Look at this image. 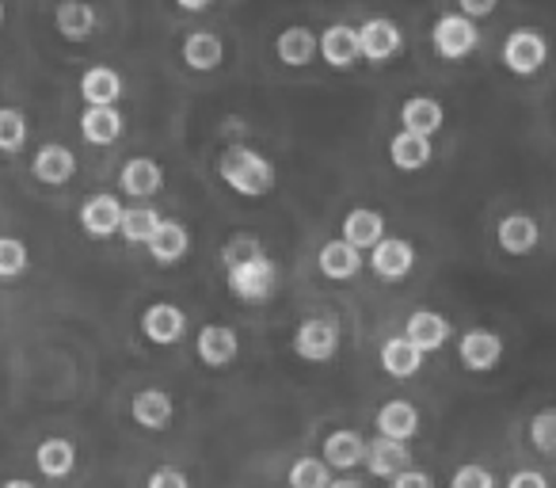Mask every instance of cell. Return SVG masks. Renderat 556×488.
Returning <instances> with one entry per match:
<instances>
[{"mask_svg":"<svg viewBox=\"0 0 556 488\" xmlns=\"http://www.w3.org/2000/svg\"><path fill=\"white\" fill-rule=\"evenodd\" d=\"M419 366H424V351L412 348L404 336H393V340L381 343V371H386L389 378L408 381L419 374Z\"/></svg>","mask_w":556,"mask_h":488,"instance_id":"obj_30","label":"cell"},{"mask_svg":"<svg viewBox=\"0 0 556 488\" xmlns=\"http://www.w3.org/2000/svg\"><path fill=\"white\" fill-rule=\"evenodd\" d=\"M123 191L130 199H153L164 187V168L153 161V157H134V161L123 164V176H118Z\"/></svg>","mask_w":556,"mask_h":488,"instance_id":"obj_19","label":"cell"},{"mask_svg":"<svg viewBox=\"0 0 556 488\" xmlns=\"http://www.w3.org/2000/svg\"><path fill=\"white\" fill-rule=\"evenodd\" d=\"M370 267L381 283H401L416 267V249L404 237H381L370 249Z\"/></svg>","mask_w":556,"mask_h":488,"instance_id":"obj_7","label":"cell"},{"mask_svg":"<svg viewBox=\"0 0 556 488\" xmlns=\"http://www.w3.org/2000/svg\"><path fill=\"white\" fill-rule=\"evenodd\" d=\"M184 62L194 73H210L225 62V42L214 32H191L184 39Z\"/></svg>","mask_w":556,"mask_h":488,"instance_id":"obj_31","label":"cell"},{"mask_svg":"<svg viewBox=\"0 0 556 488\" xmlns=\"http://www.w3.org/2000/svg\"><path fill=\"white\" fill-rule=\"evenodd\" d=\"M275 54L282 65H290V70H302V65H309L313 58H317V35L309 32V27H287V32L275 39Z\"/></svg>","mask_w":556,"mask_h":488,"instance_id":"obj_32","label":"cell"},{"mask_svg":"<svg viewBox=\"0 0 556 488\" xmlns=\"http://www.w3.org/2000/svg\"><path fill=\"white\" fill-rule=\"evenodd\" d=\"M290 488H328L332 485V470L325 465V458H298L287 473Z\"/></svg>","mask_w":556,"mask_h":488,"instance_id":"obj_34","label":"cell"},{"mask_svg":"<svg viewBox=\"0 0 556 488\" xmlns=\"http://www.w3.org/2000/svg\"><path fill=\"white\" fill-rule=\"evenodd\" d=\"M530 442L541 454H556V409H541L530 420Z\"/></svg>","mask_w":556,"mask_h":488,"instance_id":"obj_37","label":"cell"},{"mask_svg":"<svg viewBox=\"0 0 556 488\" xmlns=\"http://www.w3.org/2000/svg\"><path fill=\"white\" fill-rule=\"evenodd\" d=\"M123 214H126L123 202H118L115 195L100 191V195H92V199H85V207H80V229H85L88 237H96V240H108V237H115V233H118Z\"/></svg>","mask_w":556,"mask_h":488,"instance_id":"obj_10","label":"cell"},{"mask_svg":"<svg viewBox=\"0 0 556 488\" xmlns=\"http://www.w3.org/2000/svg\"><path fill=\"white\" fill-rule=\"evenodd\" d=\"M320 458H325L328 470H355V465L366 462V439L358 431H348V427H340V431H332L325 439V447H320Z\"/></svg>","mask_w":556,"mask_h":488,"instance_id":"obj_16","label":"cell"},{"mask_svg":"<svg viewBox=\"0 0 556 488\" xmlns=\"http://www.w3.org/2000/svg\"><path fill=\"white\" fill-rule=\"evenodd\" d=\"M31 172H35V179H39V184L62 187V184H70V179L77 176V157H73L70 146H58V141H50V146H42L39 153H35Z\"/></svg>","mask_w":556,"mask_h":488,"instance_id":"obj_15","label":"cell"},{"mask_svg":"<svg viewBox=\"0 0 556 488\" xmlns=\"http://www.w3.org/2000/svg\"><path fill=\"white\" fill-rule=\"evenodd\" d=\"M96 24H100V16H96V9L88 4V0H62L54 12V27L62 39L70 42H85L96 35Z\"/></svg>","mask_w":556,"mask_h":488,"instance_id":"obj_17","label":"cell"},{"mask_svg":"<svg viewBox=\"0 0 556 488\" xmlns=\"http://www.w3.org/2000/svg\"><path fill=\"white\" fill-rule=\"evenodd\" d=\"M80 96H85L88 108H115L123 100V77L111 65H92L80 77Z\"/></svg>","mask_w":556,"mask_h":488,"instance_id":"obj_23","label":"cell"},{"mask_svg":"<svg viewBox=\"0 0 556 488\" xmlns=\"http://www.w3.org/2000/svg\"><path fill=\"white\" fill-rule=\"evenodd\" d=\"M541 245V225L530 214H507L500 222V249L507 256H530Z\"/></svg>","mask_w":556,"mask_h":488,"instance_id":"obj_20","label":"cell"},{"mask_svg":"<svg viewBox=\"0 0 556 488\" xmlns=\"http://www.w3.org/2000/svg\"><path fill=\"white\" fill-rule=\"evenodd\" d=\"M389 488H434V477L424 470H404L401 477H393V485Z\"/></svg>","mask_w":556,"mask_h":488,"instance_id":"obj_41","label":"cell"},{"mask_svg":"<svg viewBox=\"0 0 556 488\" xmlns=\"http://www.w3.org/2000/svg\"><path fill=\"white\" fill-rule=\"evenodd\" d=\"M0 488H35V485H31L27 477H12V480H4Z\"/></svg>","mask_w":556,"mask_h":488,"instance_id":"obj_45","label":"cell"},{"mask_svg":"<svg viewBox=\"0 0 556 488\" xmlns=\"http://www.w3.org/2000/svg\"><path fill=\"white\" fill-rule=\"evenodd\" d=\"M161 222H164V217L156 214L153 207H130L123 214V225H118V233H123L126 245H149V237H153Z\"/></svg>","mask_w":556,"mask_h":488,"instance_id":"obj_33","label":"cell"},{"mask_svg":"<svg viewBox=\"0 0 556 488\" xmlns=\"http://www.w3.org/2000/svg\"><path fill=\"white\" fill-rule=\"evenodd\" d=\"M495 4H500V0H457V9H462V16H469L472 24H477V20H484V16H492Z\"/></svg>","mask_w":556,"mask_h":488,"instance_id":"obj_40","label":"cell"},{"mask_svg":"<svg viewBox=\"0 0 556 488\" xmlns=\"http://www.w3.org/2000/svg\"><path fill=\"white\" fill-rule=\"evenodd\" d=\"M419 431V409L412 401H386L378 409V435L396 442H412Z\"/></svg>","mask_w":556,"mask_h":488,"instance_id":"obj_26","label":"cell"},{"mask_svg":"<svg viewBox=\"0 0 556 488\" xmlns=\"http://www.w3.org/2000/svg\"><path fill=\"white\" fill-rule=\"evenodd\" d=\"M355 32H358V54H363L366 62H374V65L393 62V58L404 50V32L386 16L366 20V24L355 27Z\"/></svg>","mask_w":556,"mask_h":488,"instance_id":"obj_6","label":"cell"},{"mask_svg":"<svg viewBox=\"0 0 556 488\" xmlns=\"http://www.w3.org/2000/svg\"><path fill=\"white\" fill-rule=\"evenodd\" d=\"M317 267H320V275H325V279L348 283V279H355V275L363 272V252L351 249L343 237H336V240H328L325 249H320Z\"/></svg>","mask_w":556,"mask_h":488,"instance_id":"obj_18","label":"cell"},{"mask_svg":"<svg viewBox=\"0 0 556 488\" xmlns=\"http://www.w3.org/2000/svg\"><path fill=\"white\" fill-rule=\"evenodd\" d=\"M35 465H39L42 477L65 480L73 470H77V447H73L70 439H62V435H54V439H42L39 450H35Z\"/></svg>","mask_w":556,"mask_h":488,"instance_id":"obj_27","label":"cell"},{"mask_svg":"<svg viewBox=\"0 0 556 488\" xmlns=\"http://www.w3.org/2000/svg\"><path fill=\"white\" fill-rule=\"evenodd\" d=\"M141 333H146V340L156 343V348H172V343L184 340L187 313L179 310V305H172V302H156V305H149V310L141 313Z\"/></svg>","mask_w":556,"mask_h":488,"instance_id":"obj_8","label":"cell"},{"mask_svg":"<svg viewBox=\"0 0 556 488\" xmlns=\"http://www.w3.org/2000/svg\"><path fill=\"white\" fill-rule=\"evenodd\" d=\"M225 283L240 302H267L278 290V264L263 252V245L248 233L225 245Z\"/></svg>","mask_w":556,"mask_h":488,"instance_id":"obj_1","label":"cell"},{"mask_svg":"<svg viewBox=\"0 0 556 488\" xmlns=\"http://www.w3.org/2000/svg\"><path fill=\"white\" fill-rule=\"evenodd\" d=\"M123 130L126 123L118 108H85V115H80V134L88 146H115Z\"/></svg>","mask_w":556,"mask_h":488,"instance_id":"obj_28","label":"cell"},{"mask_svg":"<svg viewBox=\"0 0 556 488\" xmlns=\"http://www.w3.org/2000/svg\"><path fill=\"white\" fill-rule=\"evenodd\" d=\"M507 488H548V480H545V473H538V470H518L507 477Z\"/></svg>","mask_w":556,"mask_h":488,"instance_id":"obj_42","label":"cell"},{"mask_svg":"<svg viewBox=\"0 0 556 488\" xmlns=\"http://www.w3.org/2000/svg\"><path fill=\"white\" fill-rule=\"evenodd\" d=\"M328 488H363V480H355V477H348V473H343V477H332V485Z\"/></svg>","mask_w":556,"mask_h":488,"instance_id":"obj_43","label":"cell"},{"mask_svg":"<svg viewBox=\"0 0 556 488\" xmlns=\"http://www.w3.org/2000/svg\"><path fill=\"white\" fill-rule=\"evenodd\" d=\"M401 123L408 134H419V138H434L446 123V111H442L439 100L431 96H412L408 103L401 108Z\"/></svg>","mask_w":556,"mask_h":488,"instance_id":"obj_25","label":"cell"},{"mask_svg":"<svg viewBox=\"0 0 556 488\" xmlns=\"http://www.w3.org/2000/svg\"><path fill=\"white\" fill-rule=\"evenodd\" d=\"M217 176L229 191L244 195V199H263L275 187V164L252 146H225L222 161H217Z\"/></svg>","mask_w":556,"mask_h":488,"instance_id":"obj_2","label":"cell"},{"mask_svg":"<svg viewBox=\"0 0 556 488\" xmlns=\"http://www.w3.org/2000/svg\"><path fill=\"white\" fill-rule=\"evenodd\" d=\"M0 24H4V4H0Z\"/></svg>","mask_w":556,"mask_h":488,"instance_id":"obj_46","label":"cell"},{"mask_svg":"<svg viewBox=\"0 0 556 488\" xmlns=\"http://www.w3.org/2000/svg\"><path fill=\"white\" fill-rule=\"evenodd\" d=\"M431 157H434L431 138H419V134L401 130V134H393V141H389V161H393V168H401V172L427 168Z\"/></svg>","mask_w":556,"mask_h":488,"instance_id":"obj_29","label":"cell"},{"mask_svg":"<svg viewBox=\"0 0 556 488\" xmlns=\"http://www.w3.org/2000/svg\"><path fill=\"white\" fill-rule=\"evenodd\" d=\"M146 488H191V480H187V473L176 470V465H161V470L149 473Z\"/></svg>","mask_w":556,"mask_h":488,"instance_id":"obj_39","label":"cell"},{"mask_svg":"<svg viewBox=\"0 0 556 488\" xmlns=\"http://www.w3.org/2000/svg\"><path fill=\"white\" fill-rule=\"evenodd\" d=\"M179 9L184 12H202V9H210V0H176Z\"/></svg>","mask_w":556,"mask_h":488,"instance_id":"obj_44","label":"cell"},{"mask_svg":"<svg viewBox=\"0 0 556 488\" xmlns=\"http://www.w3.org/2000/svg\"><path fill=\"white\" fill-rule=\"evenodd\" d=\"M457 359H462L465 371H495L503 359V340L492 333V328H469V333L457 340Z\"/></svg>","mask_w":556,"mask_h":488,"instance_id":"obj_9","label":"cell"},{"mask_svg":"<svg viewBox=\"0 0 556 488\" xmlns=\"http://www.w3.org/2000/svg\"><path fill=\"white\" fill-rule=\"evenodd\" d=\"M294 351L305 363H328L340 351V325L332 317H309L298 325L294 333Z\"/></svg>","mask_w":556,"mask_h":488,"instance_id":"obj_5","label":"cell"},{"mask_svg":"<svg viewBox=\"0 0 556 488\" xmlns=\"http://www.w3.org/2000/svg\"><path fill=\"white\" fill-rule=\"evenodd\" d=\"M431 42L442 62H465L480 47V27L469 16H462V12H450V16H439Z\"/></svg>","mask_w":556,"mask_h":488,"instance_id":"obj_3","label":"cell"},{"mask_svg":"<svg viewBox=\"0 0 556 488\" xmlns=\"http://www.w3.org/2000/svg\"><path fill=\"white\" fill-rule=\"evenodd\" d=\"M31 256H27V245L16 237H0V283H12L27 272Z\"/></svg>","mask_w":556,"mask_h":488,"instance_id":"obj_36","label":"cell"},{"mask_svg":"<svg viewBox=\"0 0 556 488\" xmlns=\"http://www.w3.org/2000/svg\"><path fill=\"white\" fill-rule=\"evenodd\" d=\"M146 249H149V256H153L156 264L172 267V264H179V260L187 256V249H191V233H187V225H179V222H161L153 237H149Z\"/></svg>","mask_w":556,"mask_h":488,"instance_id":"obj_24","label":"cell"},{"mask_svg":"<svg viewBox=\"0 0 556 488\" xmlns=\"http://www.w3.org/2000/svg\"><path fill=\"white\" fill-rule=\"evenodd\" d=\"M130 416L146 431H164L172 424V416H176V404H172V397L164 389H141L130 404Z\"/></svg>","mask_w":556,"mask_h":488,"instance_id":"obj_21","label":"cell"},{"mask_svg":"<svg viewBox=\"0 0 556 488\" xmlns=\"http://www.w3.org/2000/svg\"><path fill=\"white\" fill-rule=\"evenodd\" d=\"M545 62H548V42L533 27H518V32H510L503 39V65L515 77H533V73L545 70Z\"/></svg>","mask_w":556,"mask_h":488,"instance_id":"obj_4","label":"cell"},{"mask_svg":"<svg viewBox=\"0 0 556 488\" xmlns=\"http://www.w3.org/2000/svg\"><path fill=\"white\" fill-rule=\"evenodd\" d=\"M450 488H495V477L484 465H462V470H454V477H450Z\"/></svg>","mask_w":556,"mask_h":488,"instance_id":"obj_38","label":"cell"},{"mask_svg":"<svg viewBox=\"0 0 556 488\" xmlns=\"http://www.w3.org/2000/svg\"><path fill=\"white\" fill-rule=\"evenodd\" d=\"M194 351H199V359L206 366H214V371H225V366L237 359L240 340H237V333H232L229 325H202L199 336H194Z\"/></svg>","mask_w":556,"mask_h":488,"instance_id":"obj_12","label":"cell"},{"mask_svg":"<svg viewBox=\"0 0 556 488\" xmlns=\"http://www.w3.org/2000/svg\"><path fill=\"white\" fill-rule=\"evenodd\" d=\"M404 340L412 343L416 351L431 355V351H442L450 340V321L434 310H416L408 317V328H404Z\"/></svg>","mask_w":556,"mask_h":488,"instance_id":"obj_13","label":"cell"},{"mask_svg":"<svg viewBox=\"0 0 556 488\" xmlns=\"http://www.w3.org/2000/svg\"><path fill=\"white\" fill-rule=\"evenodd\" d=\"M366 470H370L378 480L401 477L404 470H412V450H408V442L386 439V435H378L374 442H366Z\"/></svg>","mask_w":556,"mask_h":488,"instance_id":"obj_11","label":"cell"},{"mask_svg":"<svg viewBox=\"0 0 556 488\" xmlns=\"http://www.w3.org/2000/svg\"><path fill=\"white\" fill-rule=\"evenodd\" d=\"M317 54L325 58L332 70H351V65L358 62V32L355 27H348V24H332V27H325L320 32V39H317Z\"/></svg>","mask_w":556,"mask_h":488,"instance_id":"obj_14","label":"cell"},{"mask_svg":"<svg viewBox=\"0 0 556 488\" xmlns=\"http://www.w3.org/2000/svg\"><path fill=\"white\" fill-rule=\"evenodd\" d=\"M27 146V115L16 108H0V153H20Z\"/></svg>","mask_w":556,"mask_h":488,"instance_id":"obj_35","label":"cell"},{"mask_svg":"<svg viewBox=\"0 0 556 488\" xmlns=\"http://www.w3.org/2000/svg\"><path fill=\"white\" fill-rule=\"evenodd\" d=\"M340 237L348 240L351 249L366 252V249H374L381 237H386V217H381L378 210H370V207H355L348 217H343Z\"/></svg>","mask_w":556,"mask_h":488,"instance_id":"obj_22","label":"cell"}]
</instances>
